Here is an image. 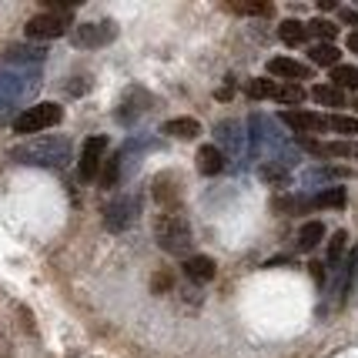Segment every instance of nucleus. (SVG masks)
<instances>
[{
  "instance_id": "nucleus-15",
  "label": "nucleus",
  "mask_w": 358,
  "mask_h": 358,
  "mask_svg": "<svg viewBox=\"0 0 358 358\" xmlns=\"http://www.w3.org/2000/svg\"><path fill=\"white\" fill-rule=\"evenodd\" d=\"M161 134H168V138H181V141H191V138H198V134H201V124H198L194 117H174V121H164Z\"/></svg>"
},
{
  "instance_id": "nucleus-25",
  "label": "nucleus",
  "mask_w": 358,
  "mask_h": 358,
  "mask_svg": "<svg viewBox=\"0 0 358 358\" xmlns=\"http://www.w3.org/2000/svg\"><path fill=\"white\" fill-rule=\"evenodd\" d=\"M345 178H352V171L348 168H331V164H322V168L305 174V181H345Z\"/></svg>"
},
{
  "instance_id": "nucleus-19",
  "label": "nucleus",
  "mask_w": 358,
  "mask_h": 358,
  "mask_svg": "<svg viewBox=\"0 0 358 358\" xmlns=\"http://www.w3.org/2000/svg\"><path fill=\"white\" fill-rule=\"evenodd\" d=\"M312 97L322 104V108H345V94L335 87V84H315Z\"/></svg>"
},
{
  "instance_id": "nucleus-31",
  "label": "nucleus",
  "mask_w": 358,
  "mask_h": 358,
  "mask_svg": "<svg viewBox=\"0 0 358 358\" xmlns=\"http://www.w3.org/2000/svg\"><path fill=\"white\" fill-rule=\"evenodd\" d=\"M345 44H348V50H352V54H358V31L348 34V41H345Z\"/></svg>"
},
{
  "instance_id": "nucleus-29",
  "label": "nucleus",
  "mask_w": 358,
  "mask_h": 358,
  "mask_svg": "<svg viewBox=\"0 0 358 358\" xmlns=\"http://www.w3.org/2000/svg\"><path fill=\"white\" fill-rule=\"evenodd\" d=\"M345 245H348V231H335V234H331V241H328V265H338Z\"/></svg>"
},
{
  "instance_id": "nucleus-27",
  "label": "nucleus",
  "mask_w": 358,
  "mask_h": 358,
  "mask_svg": "<svg viewBox=\"0 0 358 358\" xmlns=\"http://www.w3.org/2000/svg\"><path fill=\"white\" fill-rule=\"evenodd\" d=\"M305 27H308V34L322 37V44H331V41L338 37V27H335L331 20H322V17H315L312 24H305Z\"/></svg>"
},
{
  "instance_id": "nucleus-18",
  "label": "nucleus",
  "mask_w": 358,
  "mask_h": 358,
  "mask_svg": "<svg viewBox=\"0 0 358 358\" xmlns=\"http://www.w3.org/2000/svg\"><path fill=\"white\" fill-rule=\"evenodd\" d=\"M278 37H281V41H285L288 47H301L305 41H308V27H305L301 20H281Z\"/></svg>"
},
{
  "instance_id": "nucleus-17",
  "label": "nucleus",
  "mask_w": 358,
  "mask_h": 358,
  "mask_svg": "<svg viewBox=\"0 0 358 358\" xmlns=\"http://www.w3.org/2000/svg\"><path fill=\"white\" fill-rule=\"evenodd\" d=\"M322 241H325V224L322 221L301 224V231H298V251H315Z\"/></svg>"
},
{
  "instance_id": "nucleus-11",
  "label": "nucleus",
  "mask_w": 358,
  "mask_h": 358,
  "mask_svg": "<svg viewBox=\"0 0 358 358\" xmlns=\"http://www.w3.org/2000/svg\"><path fill=\"white\" fill-rule=\"evenodd\" d=\"M215 134H218V148L224 151V157L234 155V157H245L248 151V134H241V124L238 121H224V124L215 127Z\"/></svg>"
},
{
  "instance_id": "nucleus-8",
  "label": "nucleus",
  "mask_w": 358,
  "mask_h": 358,
  "mask_svg": "<svg viewBox=\"0 0 358 358\" xmlns=\"http://www.w3.org/2000/svg\"><path fill=\"white\" fill-rule=\"evenodd\" d=\"M298 148L308 151L315 157H358V138L355 141H312V138H298Z\"/></svg>"
},
{
  "instance_id": "nucleus-9",
  "label": "nucleus",
  "mask_w": 358,
  "mask_h": 358,
  "mask_svg": "<svg viewBox=\"0 0 358 358\" xmlns=\"http://www.w3.org/2000/svg\"><path fill=\"white\" fill-rule=\"evenodd\" d=\"M114 37H117V27L110 20H94V24L74 27V44L78 47H108Z\"/></svg>"
},
{
  "instance_id": "nucleus-20",
  "label": "nucleus",
  "mask_w": 358,
  "mask_h": 358,
  "mask_svg": "<svg viewBox=\"0 0 358 358\" xmlns=\"http://www.w3.org/2000/svg\"><path fill=\"white\" fill-rule=\"evenodd\" d=\"M121 174H124V155L117 151L114 157H108V161H104V168H101V174H97V178H101V185H104V187H117Z\"/></svg>"
},
{
  "instance_id": "nucleus-6",
  "label": "nucleus",
  "mask_w": 358,
  "mask_h": 358,
  "mask_svg": "<svg viewBox=\"0 0 358 358\" xmlns=\"http://www.w3.org/2000/svg\"><path fill=\"white\" fill-rule=\"evenodd\" d=\"M141 215V201L134 194H121V198H114V201L104 208V228L108 231H124L134 224V218Z\"/></svg>"
},
{
  "instance_id": "nucleus-12",
  "label": "nucleus",
  "mask_w": 358,
  "mask_h": 358,
  "mask_svg": "<svg viewBox=\"0 0 358 358\" xmlns=\"http://www.w3.org/2000/svg\"><path fill=\"white\" fill-rule=\"evenodd\" d=\"M268 74L275 80H285V84H298V80L312 78V67L292 61V57H271V61H268Z\"/></svg>"
},
{
  "instance_id": "nucleus-23",
  "label": "nucleus",
  "mask_w": 358,
  "mask_h": 358,
  "mask_svg": "<svg viewBox=\"0 0 358 358\" xmlns=\"http://www.w3.org/2000/svg\"><path fill=\"white\" fill-rule=\"evenodd\" d=\"M328 131L348 134V141H355V134H358V117H348V114H328Z\"/></svg>"
},
{
  "instance_id": "nucleus-13",
  "label": "nucleus",
  "mask_w": 358,
  "mask_h": 358,
  "mask_svg": "<svg viewBox=\"0 0 358 358\" xmlns=\"http://www.w3.org/2000/svg\"><path fill=\"white\" fill-rule=\"evenodd\" d=\"M148 104H151V97L141 91V87H131L124 97V104H121V110H117V121H121V124H134L141 114L148 110Z\"/></svg>"
},
{
  "instance_id": "nucleus-28",
  "label": "nucleus",
  "mask_w": 358,
  "mask_h": 358,
  "mask_svg": "<svg viewBox=\"0 0 358 358\" xmlns=\"http://www.w3.org/2000/svg\"><path fill=\"white\" fill-rule=\"evenodd\" d=\"M155 185H157L155 194H157V201H161V204H164V201H168V204L178 201V187H174V178H164V174H161Z\"/></svg>"
},
{
  "instance_id": "nucleus-5",
  "label": "nucleus",
  "mask_w": 358,
  "mask_h": 358,
  "mask_svg": "<svg viewBox=\"0 0 358 358\" xmlns=\"http://www.w3.org/2000/svg\"><path fill=\"white\" fill-rule=\"evenodd\" d=\"M248 97L251 101H281V104H301L308 91L301 84H285V80H268L255 78L248 80Z\"/></svg>"
},
{
  "instance_id": "nucleus-4",
  "label": "nucleus",
  "mask_w": 358,
  "mask_h": 358,
  "mask_svg": "<svg viewBox=\"0 0 358 358\" xmlns=\"http://www.w3.org/2000/svg\"><path fill=\"white\" fill-rule=\"evenodd\" d=\"M64 121L61 104L54 101H44V104H34V108H24L14 117V131L17 134H37V131H47V127H57Z\"/></svg>"
},
{
  "instance_id": "nucleus-34",
  "label": "nucleus",
  "mask_w": 358,
  "mask_h": 358,
  "mask_svg": "<svg viewBox=\"0 0 358 358\" xmlns=\"http://www.w3.org/2000/svg\"><path fill=\"white\" fill-rule=\"evenodd\" d=\"M355 110H358V104H355Z\"/></svg>"
},
{
  "instance_id": "nucleus-30",
  "label": "nucleus",
  "mask_w": 358,
  "mask_h": 358,
  "mask_svg": "<svg viewBox=\"0 0 358 358\" xmlns=\"http://www.w3.org/2000/svg\"><path fill=\"white\" fill-rule=\"evenodd\" d=\"M238 14H271V3H234Z\"/></svg>"
},
{
  "instance_id": "nucleus-22",
  "label": "nucleus",
  "mask_w": 358,
  "mask_h": 358,
  "mask_svg": "<svg viewBox=\"0 0 358 358\" xmlns=\"http://www.w3.org/2000/svg\"><path fill=\"white\" fill-rule=\"evenodd\" d=\"M331 80H335V87L342 91H358V67H348V64H338V67H331Z\"/></svg>"
},
{
  "instance_id": "nucleus-2",
  "label": "nucleus",
  "mask_w": 358,
  "mask_h": 358,
  "mask_svg": "<svg viewBox=\"0 0 358 358\" xmlns=\"http://www.w3.org/2000/svg\"><path fill=\"white\" fill-rule=\"evenodd\" d=\"M155 238L161 251H168V255H178V258H185L191 245H194V238H191V224H187L185 215H178V211H164L161 218L155 221Z\"/></svg>"
},
{
  "instance_id": "nucleus-14",
  "label": "nucleus",
  "mask_w": 358,
  "mask_h": 358,
  "mask_svg": "<svg viewBox=\"0 0 358 358\" xmlns=\"http://www.w3.org/2000/svg\"><path fill=\"white\" fill-rule=\"evenodd\" d=\"M185 275L191 281H198V285H204V281L215 278V262L208 258V255H191L185 262Z\"/></svg>"
},
{
  "instance_id": "nucleus-16",
  "label": "nucleus",
  "mask_w": 358,
  "mask_h": 358,
  "mask_svg": "<svg viewBox=\"0 0 358 358\" xmlns=\"http://www.w3.org/2000/svg\"><path fill=\"white\" fill-rule=\"evenodd\" d=\"M224 151H221L218 144H204L201 155H198V168H201V174H221L224 171Z\"/></svg>"
},
{
  "instance_id": "nucleus-7",
  "label": "nucleus",
  "mask_w": 358,
  "mask_h": 358,
  "mask_svg": "<svg viewBox=\"0 0 358 358\" xmlns=\"http://www.w3.org/2000/svg\"><path fill=\"white\" fill-rule=\"evenodd\" d=\"M104 155H108V138H104V134L84 141V148H80V161H78L80 181H94V178L101 174V168H104Z\"/></svg>"
},
{
  "instance_id": "nucleus-26",
  "label": "nucleus",
  "mask_w": 358,
  "mask_h": 358,
  "mask_svg": "<svg viewBox=\"0 0 358 358\" xmlns=\"http://www.w3.org/2000/svg\"><path fill=\"white\" fill-rule=\"evenodd\" d=\"M47 57L44 47H14L10 54H7V61H17V64H41Z\"/></svg>"
},
{
  "instance_id": "nucleus-1",
  "label": "nucleus",
  "mask_w": 358,
  "mask_h": 358,
  "mask_svg": "<svg viewBox=\"0 0 358 358\" xmlns=\"http://www.w3.org/2000/svg\"><path fill=\"white\" fill-rule=\"evenodd\" d=\"M17 164L31 168H64L71 161V141L67 138H34L27 144H17L10 151Z\"/></svg>"
},
{
  "instance_id": "nucleus-32",
  "label": "nucleus",
  "mask_w": 358,
  "mask_h": 358,
  "mask_svg": "<svg viewBox=\"0 0 358 358\" xmlns=\"http://www.w3.org/2000/svg\"><path fill=\"white\" fill-rule=\"evenodd\" d=\"M342 17L348 20V24H358V10H342Z\"/></svg>"
},
{
  "instance_id": "nucleus-3",
  "label": "nucleus",
  "mask_w": 358,
  "mask_h": 358,
  "mask_svg": "<svg viewBox=\"0 0 358 358\" xmlns=\"http://www.w3.org/2000/svg\"><path fill=\"white\" fill-rule=\"evenodd\" d=\"M71 14H74V3H64V7H54V10H44L27 20V37L31 41H54L67 34L71 27Z\"/></svg>"
},
{
  "instance_id": "nucleus-33",
  "label": "nucleus",
  "mask_w": 358,
  "mask_h": 358,
  "mask_svg": "<svg viewBox=\"0 0 358 358\" xmlns=\"http://www.w3.org/2000/svg\"><path fill=\"white\" fill-rule=\"evenodd\" d=\"M318 7H322V10H335L338 3H335V0H318Z\"/></svg>"
},
{
  "instance_id": "nucleus-21",
  "label": "nucleus",
  "mask_w": 358,
  "mask_h": 358,
  "mask_svg": "<svg viewBox=\"0 0 358 358\" xmlns=\"http://www.w3.org/2000/svg\"><path fill=\"white\" fill-rule=\"evenodd\" d=\"M338 57H342V50L335 44H315L312 47V64H318V67H338Z\"/></svg>"
},
{
  "instance_id": "nucleus-10",
  "label": "nucleus",
  "mask_w": 358,
  "mask_h": 358,
  "mask_svg": "<svg viewBox=\"0 0 358 358\" xmlns=\"http://www.w3.org/2000/svg\"><path fill=\"white\" fill-rule=\"evenodd\" d=\"M281 121L295 127L298 134H325L328 114H312V110H281Z\"/></svg>"
},
{
  "instance_id": "nucleus-24",
  "label": "nucleus",
  "mask_w": 358,
  "mask_h": 358,
  "mask_svg": "<svg viewBox=\"0 0 358 358\" xmlns=\"http://www.w3.org/2000/svg\"><path fill=\"white\" fill-rule=\"evenodd\" d=\"M345 187H325V191H318L315 194V208H345Z\"/></svg>"
}]
</instances>
